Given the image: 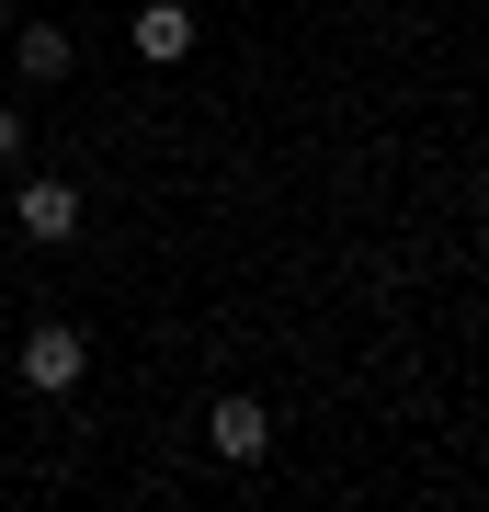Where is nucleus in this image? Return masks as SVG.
Returning a JSON list of instances; mask_svg holds the SVG:
<instances>
[{
    "instance_id": "obj_1",
    "label": "nucleus",
    "mask_w": 489,
    "mask_h": 512,
    "mask_svg": "<svg viewBox=\"0 0 489 512\" xmlns=\"http://www.w3.org/2000/svg\"><path fill=\"white\" fill-rule=\"evenodd\" d=\"M80 376H91V342H80L69 319H35V330H23V387H35V399H69Z\"/></svg>"
},
{
    "instance_id": "obj_2",
    "label": "nucleus",
    "mask_w": 489,
    "mask_h": 512,
    "mask_svg": "<svg viewBox=\"0 0 489 512\" xmlns=\"http://www.w3.org/2000/svg\"><path fill=\"white\" fill-rule=\"evenodd\" d=\"M12 228L35 239V251L80 239V183H57V171H23V183H12Z\"/></svg>"
},
{
    "instance_id": "obj_3",
    "label": "nucleus",
    "mask_w": 489,
    "mask_h": 512,
    "mask_svg": "<svg viewBox=\"0 0 489 512\" xmlns=\"http://www.w3.org/2000/svg\"><path fill=\"white\" fill-rule=\"evenodd\" d=\"M205 444H217V467H262L273 456V410L262 399H217L205 410Z\"/></svg>"
},
{
    "instance_id": "obj_4",
    "label": "nucleus",
    "mask_w": 489,
    "mask_h": 512,
    "mask_svg": "<svg viewBox=\"0 0 489 512\" xmlns=\"http://www.w3.org/2000/svg\"><path fill=\"white\" fill-rule=\"evenodd\" d=\"M126 46L148 57V69H182V57H194V0H148V12L126 23Z\"/></svg>"
},
{
    "instance_id": "obj_5",
    "label": "nucleus",
    "mask_w": 489,
    "mask_h": 512,
    "mask_svg": "<svg viewBox=\"0 0 489 512\" xmlns=\"http://www.w3.org/2000/svg\"><path fill=\"white\" fill-rule=\"evenodd\" d=\"M12 69L35 80V92H46V80H69V23H23V35H12Z\"/></svg>"
},
{
    "instance_id": "obj_6",
    "label": "nucleus",
    "mask_w": 489,
    "mask_h": 512,
    "mask_svg": "<svg viewBox=\"0 0 489 512\" xmlns=\"http://www.w3.org/2000/svg\"><path fill=\"white\" fill-rule=\"evenodd\" d=\"M0 160H23V103H0Z\"/></svg>"
},
{
    "instance_id": "obj_7",
    "label": "nucleus",
    "mask_w": 489,
    "mask_h": 512,
    "mask_svg": "<svg viewBox=\"0 0 489 512\" xmlns=\"http://www.w3.org/2000/svg\"><path fill=\"white\" fill-rule=\"evenodd\" d=\"M0 35H12V0H0Z\"/></svg>"
}]
</instances>
